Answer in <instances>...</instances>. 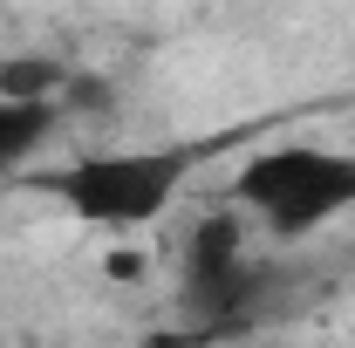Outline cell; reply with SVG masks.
Masks as SVG:
<instances>
[{"label": "cell", "instance_id": "cell-3", "mask_svg": "<svg viewBox=\"0 0 355 348\" xmlns=\"http://www.w3.org/2000/svg\"><path fill=\"white\" fill-rule=\"evenodd\" d=\"M184 287H191V301L212 307V314L239 307V294H246V266H239V218H232V212H212L198 232H191Z\"/></svg>", "mask_w": 355, "mask_h": 348}, {"label": "cell", "instance_id": "cell-1", "mask_svg": "<svg viewBox=\"0 0 355 348\" xmlns=\"http://www.w3.org/2000/svg\"><path fill=\"white\" fill-rule=\"evenodd\" d=\"M232 205L260 212L280 239H301L321 218H335V212L355 205V157H342V150H308V143L260 150L246 171L232 177Z\"/></svg>", "mask_w": 355, "mask_h": 348}, {"label": "cell", "instance_id": "cell-2", "mask_svg": "<svg viewBox=\"0 0 355 348\" xmlns=\"http://www.w3.org/2000/svg\"><path fill=\"white\" fill-rule=\"evenodd\" d=\"M178 184H184V150H103V157H83L55 177L69 212L103 232L150 225L178 198Z\"/></svg>", "mask_w": 355, "mask_h": 348}, {"label": "cell", "instance_id": "cell-5", "mask_svg": "<svg viewBox=\"0 0 355 348\" xmlns=\"http://www.w3.org/2000/svg\"><path fill=\"white\" fill-rule=\"evenodd\" d=\"M48 130H55V110H42V103H7L0 96V171L21 164L28 150H42Z\"/></svg>", "mask_w": 355, "mask_h": 348}, {"label": "cell", "instance_id": "cell-4", "mask_svg": "<svg viewBox=\"0 0 355 348\" xmlns=\"http://www.w3.org/2000/svg\"><path fill=\"white\" fill-rule=\"evenodd\" d=\"M62 89H69V69L48 62V55H7L0 62V96L7 103H42V110H55Z\"/></svg>", "mask_w": 355, "mask_h": 348}]
</instances>
